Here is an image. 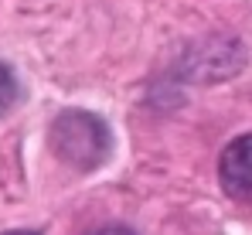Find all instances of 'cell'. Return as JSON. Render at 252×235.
<instances>
[{
	"mask_svg": "<svg viewBox=\"0 0 252 235\" xmlns=\"http://www.w3.org/2000/svg\"><path fill=\"white\" fill-rule=\"evenodd\" d=\"M51 150L75 170H95L113 150L106 123L85 109H65L51 123Z\"/></svg>",
	"mask_w": 252,
	"mask_h": 235,
	"instance_id": "cell-1",
	"label": "cell"
},
{
	"mask_svg": "<svg viewBox=\"0 0 252 235\" xmlns=\"http://www.w3.org/2000/svg\"><path fill=\"white\" fill-rule=\"evenodd\" d=\"M218 181L235 201H252V133L235 136L218 160Z\"/></svg>",
	"mask_w": 252,
	"mask_h": 235,
	"instance_id": "cell-2",
	"label": "cell"
},
{
	"mask_svg": "<svg viewBox=\"0 0 252 235\" xmlns=\"http://www.w3.org/2000/svg\"><path fill=\"white\" fill-rule=\"evenodd\" d=\"M17 96H21V85H17V78H14V72H10L7 65H0V113L14 109Z\"/></svg>",
	"mask_w": 252,
	"mask_h": 235,
	"instance_id": "cell-3",
	"label": "cell"
},
{
	"mask_svg": "<svg viewBox=\"0 0 252 235\" xmlns=\"http://www.w3.org/2000/svg\"><path fill=\"white\" fill-rule=\"evenodd\" d=\"M92 235H133V232L123 229V225H113V229H99V232H92Z\"/></svg>",
	"mask_w": 252,
	"mask_h": 235,
	"instance_id": "cell-4",
	"label": "cell"
},
{
	"mask_svg": "<svg viewBox=\"0 0 252 235\" xmlns=\"http://www.w3.org/2000/svg\"><path fill=\"white\" fill-rule=\"evenodd\" d=\"M3 235H38V232H3Z\"/></svg>",
	"mask_w": 252,
	"mask_h": 235,
	"instance_id": "cell-5",
	"label": "cell"
}]
</instances>
